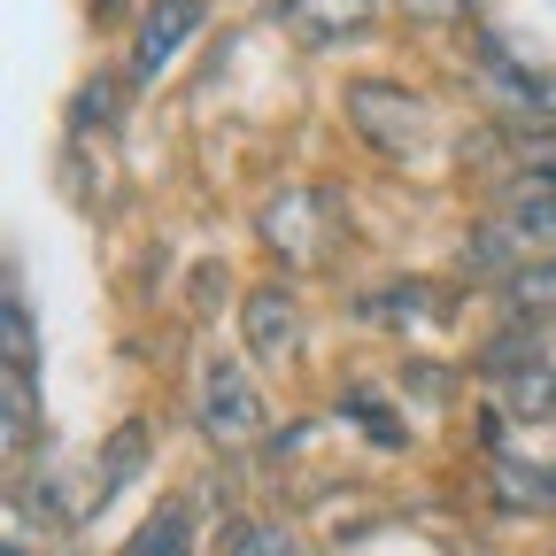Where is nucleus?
Returning a JSON list of instances; mask_svg holds the SVG:
<instances>
[{
	"label": "nucleus",
	"mask_w": 556,
	"mask_h": 556,
	"mask_svg": "<svg viewBox=\"0 0 556 556\" xmlns=\"http://www.w3.org/2000/svg\"><path fill=\"white\" fill-rule=\"evenodd\" d=\"M348 101V124H356V139L364 148H379V155H394V163H409L417 148H426V101L417 93H402V86H379V78H356L340 93Z\"/></svg>",
	"instance_id": "f257e3e1"
},
{
	"label": "nucleus",
	"mask_w": 556,
	"mask_h": 556,
	"mask_svg": "<svg viewBox=\"0 0 556 556\" xmlns=\"http://www.w3.org/2000/svg\"><path fill=\"white\" fill-rule=\"evenodd\" d=\"M201 433L217 448H248L263 433V394L232 356H201Z\"/></svg>",
	"instance_id": "f03ea898"
},
{
	"label": "nucleus",
	"mask_w": 556,
	"mask_h": 556,
	"mask_svg": "<svg viewBox=\"0 0 556 556\" xmlns=\"http://www.w3.org/2000/svg\"><path fill=\"white\" fill-rule=\"evenodd\" d=\"M240 340H248L255 364H287L302 348V302H294L287 278H263V287L240 294Z\"/></svg>",
	"instance_id": "7ed1b4c3"
},
{
	"label": "nucleus",
	"mask_w": 556,
	"mask_h": 556,
	"mask_svg": "<svg viewBox=\"0 0 556 556\" xmlns=\"http://www.w3.org/2000/svg\"><path fill=\"white\" fill-rule=\"evenodd\" d=\"M201 0H155L148 16H139V39H131V78H163V70L186 54V39L201 31Z\"/></svg>",
	"instance_id": "20e7f679"
},
{
	"label": "nucleus",
	"mask_w": 556,
	"mask_h": 556,
	"mask_svg": "<svg viewBox=\"0 0 556 556\" xmlns=\"http://www.w3.org/2000/svg\"><path fill=\"white\" fill-rule=\"evenodd\" d=\"M495 232L518 248V255H556V186L533 170V178H518L510 193H503V217H495Z\"/></svg>",
	"instance_id": "39448f33"
},
{
	"label": "nucleus",
	"mask_w": 556,
	"mask_h": 556,
	"mask_svg": "<svg viewBox=\"0 0 556 556\" xmlns=\"http://www.w3.org/2000/svg\"><path fill=\"white\" fill-rule=\"evenodd\" d=\"M309 201H325V193H278L270 208H263V240L287 255V263H317V232H309Z\"/></svg>",
	"instance_id": "423d86ee"
},
{
	"label": "nucleus",
	"mask_w": 556,
	"mask_h": 556,
	"mask_svg": "<svg viewBox=\"0 0 556 556\" xmlns=\"http://www.w3.org/2000/svg\"><path fill=\"white\" fill-rule=\"evenodd\" d=\"M139 464H148V426L124 417V426L109 433V448H101V464H93V503H116L124 486L139 479Z\"/></svg>",
	"instance_id": "0eeeda50"
},
{
	"label": "nucleus",
	"mask_w": 556,
	"mask_h": 556,
	"mask_svg": "<svg viewBox=\"0 0 556 556\" xmlns=\"http://www.w3.org/2000/svg\"><path fill=\"white\" fill-rule=\"evenodd\" d=\"M364 317H402V325H441L448 294H433L426 278H387L379 294H364Z\"/></svg>",
	"instance_id": "6e6552de"
},
{
	"label": "nucleus",
	"mask_w": 556,
	"mask_h": 556,
	"mask_svg": "<svg viewBox=\"0 0 556 556\" xmlns=\"http://www.w3.org/2000/svg\"><path fill=\"white\" fill-rule=\"evenodd\" d=\"M278 9H287L317 47H325V39H348L356 24H371V0H278Z\"/></svg>",
	"instance_id": "1a4fd4ad"
},
{
	"label": "nucleus",
	"mask_w": 556,
	"mask_h": 556,
	"mask_svg": "<svg viewBox=\"0 0 556 556\" xmlns=\"http://www.w3.org/2000/svg\"><path fill=\"white\" fill-rule=\"evenodd\" d=\"M116 556H193V518H186V503H163Z\"/></svg>",
	"instance_id": "9d476101"
},
{
	"label": "nucleus",
	"mask_w": 556,
	"mask_h": 556,
	"mask_svg": "<svg viewBox=\"0 0 556 556\" xmlns=\"http://www.w3.org/2000/svg\"><path fill=\"white\" fill-rule=\"evenodd\" d=\"M0 402H9V456H24L31 417H39V387H31L24 364H0Z\"/></svg>",
	"instance_id": "9b49d317"
},
{
	"label": "nucleus",
	"mask_w": 556,
	"mask_h": 556,
	"mask_svg": "<svg viewBox=\"0 0 556 556\" xmlns=\"http://www.w3.org/2000/svg\"><path fill=\"white\" fill-rule=\"evenodd\" d=\"M0 356L9 364H39V332H31V309H24V287H0Z\"/></svg>",
	"instance_id": "f8f14e48"
},
{
	"label": "nucleus",
	"mask_w": 556,
	"mask_h": 556,
	"mask_svg": "<svg viewBox=\"0 0 556 556\" xmlns=\"http://www.w3.org/2000/svg\"><path fill=\"white\" fill-rule=\"evenodd\" d=\"M225 556H294V533L270 518H240V526H225Z\"/></svg>",
	"instance_id": "ddd939ff"
},
{
	"label": "nucleus",
	"mask_w": 556,
	"mask_h": 556,
	"mask_svg": "<svg viewBox=\"0 0 556 556\" xmlns=\"http://www.w3.org/2000/svg\"><path fill=\"white\" fill-rule=\"evenodd\" d=\"M70 124H78V131L101 124V131H109V124H116V78H86V86H78V109H70Z\"/></svg>",
	"instance_id": "4468645a"
},
{
	"label": "nucleus",
	"mask_w": 556,
	"mask_h": 556,
	"mask_svg": "<svg viewBox=\"0 0 556 556\" xmlns=\"http://www.w3.org/2000/svg\"><path fill=\"white\" fill-rule=\"evenodd\" d=\"M510 287H518V309H526V317H533V309H556V255L526 263V270L510 278Z\"/></svg>",
	"instance_id": "2eb2a0df"
},
{
	"label": "nucleus",
	"mask_w": 556,
	"mask_h": 556,
	"mask_svg": "<svg viewBox=\"0 0 556 556\" xmlns=\"http://www.w3.org/2000/svg\"><path fill=\"white\" fill-rule=\"evenodd\" d=\"M402 9L417 16V24H448V16H464L471 0H402Z\"/></svg>",
	"instance_id": "dca6fc26"
},
{
	"label": "nucleus",
	"mask_w": 556,
	"mask_h": 556,
	"mask_svg": "<svg viewBox=\"0 0 556 556\" xmlns=\"http://www.w3.org/2000/svg\"><path fill=\"white\" fill-rule=\"evenodd\" d=\"M9 556H31V548H24V533H9Z\"/></svg>",
	"instance_id": "f3484780"
}]
</instances>
